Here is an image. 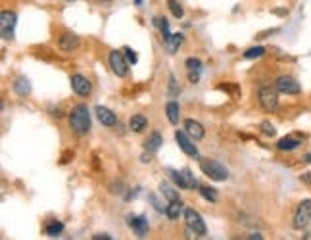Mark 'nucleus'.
I'll return each mask as SVG.
<instances>
[{
	"mask_svg": "<svg viewBox=\"0 0 311 240\" xmlns=\"http://www.w3.org/2000/svg\"><path fill=\"white\" fill-rule=\"evenodd\" d=\"M69 125L73 129L75 135H87L90 129V115H89V108L85 104H77L73 110H71V115H69Z\"/></svg>",
	"mask_w": 311,
	"mask_h": 240,
	"instance_id": "nucleus-1",
	"label": "nucleus"
},
{
	"mask_svg": "<svg viewBox=\"0 0 311 240\" xmlns=\"http://www.w3.org/2000/svg\"><path fill=\"white\" fill-rule=\"evenodd\" d=\"M200 169L213 181H227L229 179V169L217 160H200Z\"/></svg>",
	"mask_w": 311,
	"mask_h": 240,
	"instance_id": "nucleus-2",
	"label": "nucleus"
},
{
	"mask_svg": "<svg viewBox=\"0 0 311 240\" xmlns=\"http://www.w3.org/2000/svg\"><path fill=\"white\" fill-rule=\"evenodd\" d=\"M110 66H112V71L118 77H125L129 73V60L119 50H112L110 52Z\"/></svg>",
	"mask_w": 311,
	"mask_h": 240,
	"instance_id": "nucleus-3",
	"label": "nucleus"
},
{
	"mask_svg": "<svg viewBox=\"0 0 311 240\" xmlns=\"http://www.w3.org/2000/svg\"><path fill=\"white\" fill-rule=\"evenodd\" d=\"M185 221H187V227L190 231H194V235H200V237L206 235V223L202 221L200 213L194 212L192 208H187L185 210Z\"/></svg>",
	"mask_w": 311,
	"mask_h": 240,
	"instance_id": "nucleus-4",
	"label": "nucleus"
},
{
	"mask_svg": "<svg viewBox=\"0 0 311 240\" xmlns=\"http://www.w3.org/2000/svg\"><path fill=\"white\" fill-rule=\"evenodd\" d=\"M15 23H17V15L14 12L4 10L0 14V33H2V39H12L14 37Z\"/></svg>",
	"mask_w": 311,
	"mask_h": 240,
	"instance_id": "nucleus-5",
	"label": "nucleus"
},
{
	"mask_svg": "<svg viewBox=\"0 0 311 240\" xmlns=\"http://www.w3.org/2000/svg\"><path fill=\"white\" fill-rule=\"evenodd\" d=\"M259 104H261V108L267 110V112L277 110V106H279V94H277V90L271 88V86H263L259 90Z\"/></svg>",
	"mask_w": 311,
	"mask_h": 240,
	"instance_id": "nucleus-6",
	"label": "nucleus"
},
{
	"mask_svg": "<svg viewBox=\"0 0 311 240\" xmlns=\"http://www.w3.org/2000/svg\"><path fill=\"white\" fill-rule=\"evenodd\" d=\"M175 141H177L179 148H181V150H183L187 156H190V158H198V148H196V144L192 142V137H190L188 133L177 131V133H175Z\"/></svg>",
	"mask_w": 311,
	"mask_h": 240,
	"instance_id": "nucleus-7",
	"label": "nucleus"
},
{
	"mask_svg": "<svg viewBox=\"0 0 311 240\" xmlns=\"http://www.w3.org/2000/svg\"><path fill=\"white\" fill-rule=\"evenodd\" d=\"M169 175L173 177V181L179 184V188H196L198 183L194 179V175L190 173V169H183V171H169Z\"/></svg>",
	"mask_w": 311,
	"mask_h": 240,
	"instance_id": "nucleus-8",
	"label": "nucleus"
},
{
	"mask_svg": "<svg viewBox=\"0 0 311 240\" xmlns=\"http://www.w3.org/2000/svg\"><path fill=\"white\" fill-rule=\"evenodd\" d=\"M310 219H311V200H304L298 206V212L294 215V227L296 229H304V227L310 223Z\"/></svg>",
	"mask_w": 311,
	"mask_h": 240,
	"instance_id": "nucleus-9",
	"label": "nucleus"
},
{
	"mask_svg": "<svg viewBox=\"0 0 311 240\" xmlns=\"http://www.w3.org/2000/svg\"><path fill=\"white\" fill-rule=\"evenodd\" d=\"M275 86H277L279 92H284V94H298V92H300V83H298L296 79L288 77V75L279 77Z\"/></svg>",
	"mask_w": 311,
	"mask_h": 240,
	"instance_id": "nucleus-10",
	"label": "nucleus"
},
{
	"mask_svg": "<svg viewBox=\"0 0 311 240\" xmlns=\"http://www.w3.org/2000/svg\"><path fill=\"white\" fill-rule=\"evenodd\" d=\"M71 88H73L79 96H89L90 90H92V85H90V81L87 77H83V75H73V77H71Z\"/></svg>",
	"mask_w": 311,
	"mask_h": 240,
	"instance_id": "nucleus-11",
	"label": "nucleus"
},
{
	"mask_svg": "<svg viewBox=\"0 0 311 240\" xmlns=\"http://www.w3.org/2000/svg\"><path fill=\"white\" fill-rule=\"evenodd\" d=\"M96 115H98L100 123L106 125V127H114V125L118 123L116 113L112 112V110H108V108H104V106H96Z\"/></svg>",
	"mask_w": 311,
	"mask_h": 240,
	"instance_id": "nucleus-12",
	"label": "nucleus"
},
{
	"mask_svg": "<svg viewBox=\"0 0 311 240\" xmlns=\"http://www.w3.org/2000/svg\"><path fill=\"white\" fill-rule=\"evenodd\" d=\"M187 70H188V81L190 83H198L200 73H202V62L198 58H188L187 60Z\"/></svg>",
	"mask_w": 311,
	"mask_h": 240,
	"instance_id": "nucleus-13",
	"label": "nucleus"
},
{
	"mask_svg": "<svg viewBox=\"0 0 311 240\" xmlns=\"http://www.w3.org/2000/svg\"><path fill=\"white\" fill-rule=\"evenodd\" d=\"M185 129H187V133L192 137L194 141H200V139H204V135H206L202 123H198V121H194V119H187V121H185Z\"/></svg>",
	"mask_w": 311,
	"mask_h": 240,
	"instance_id": "nucleus-14",
	"label": "nucleus"
},
{
	"mask_svg": "<svg viewBox=\"0 0 311 240\" xmlns=\"http://www.w3.org/2000/svg\"><path fill=\"white\" fill-rule=\"evenodd\" d=\"M129 227L136 233V237H144L148 233V221L144 217H129Z\"/></svg>",
	"mask_w": 311,
	"mask_h": 240,
	"instance_id": "nucleus-15",
	"label": "nucleus"
},
{
	"mask_svg": "<svg viewBox=\"0 0 311 240\" xmlns=\"http://www.w3.org/2000/svg\"><path fill=\"white\" fill-rule=\"evenodd\" d=\"M79 46V39L71 35V33H63L62 35V39H60V48L63 50V52H71Z\"/></svg>",
	"mask_w": 311,
	"mask_h": 240,
	"instance_id": "nucleus-16",
	"label": "nucleus"
},
{
	"mask_svg": "<svg viewBox=\"0 0 311 240\" xmlns=\"http://www.w3.org/2000/svg\"><path fill=\"white\" fill-rule=\"evenodd\" d=\"M183 43H185L183 33H173V35L165 41V48H167V52H169V54H175L179 48H181V44Z\"/></svg>",
	"mask_w": 311,
	"mask_h": 240,
	"instance_id": "nucleus-17",
	"label": "nucleus"
},
{
	"mask_svg": "<svg viewBox=\"0 0 311 240\" xmlns=\"http://www.w3.org/2000/svg\"><path fill=\"white\" fill-rule=\"evenodd\" d=\"M129 127H131V131H134V133H142L144 129L148 127V119H146L144 115L136 113V115H133V117H131V121H129Z\"/></svg>",
	"mask_w": 311,
	"mask_h": 240,
	"instance_id": "nucleus-18",
	"label": "nucleus"
},
{
	"mask_svg": "<svg viewBox=\"0 0 311 240\" xmlns=\"http://www.w3.org/2000/svg\"><path fill=\"white\" fill-rule=\"evenodd\" d=\"M162 144H163L162 135H160V133H152V135H150L148 139L144 141V148H146L148 152H158Z\"/></svg>",
	"mask_w": 311,
	"mask_h": 240,
	"instance_id": "nucleus-19",
	"label": "nucleus"
},
{
	"mask_svg": "<svg viewBox=\"0 0 311 240\" xmlns=\"http://www.w3.org/2000/svg\"><path fill=\"white\" fill-rule=\"evenodd\" d=\"M302 142L298 141V139H292V137H284L281 141L277 142V148L282 150V152H288V150H296L298 146H300Z\"/></svg>",
	"mask_w": 311,
	"mask_h": 240,
	"instance_id": "nucleus-20",
	"label": "nucleus"
},
{
	"mask_svg": "<svg viewBox=\"0 0 311 240\" xmlns=\"http://www.w3.org/2000/svg\"><path fill=\"white\" fill-rule=\"evenodd\" d=\"M14 90L19 94V96H25V94H29L31 92V85L29 81L25 79V77H17L14 81Z\"/></svg>",
	"mask_w": 311,
	"mask_h": 240,
	"instance_id": "nucleus-21",
	"label": "nucleus"
},
{
	"mask_svg": "<svg viewBox=\"0 0 311 240\" xmlns=\"http://www.w3.org/2000/svg\"><path fill=\"white\" fill-rule=\"evenodd\" d=\"M183 213V202L181 200H175V202H169L167 210H165V215L169 219H179V215Z\"/></svg>",
	"mask_w": 311,
	"mask_h": 240,
	"instance_id": "nucleus-22",
	"label": "nucleus"
},
{
	"mask_svg": "<svg viewBox=\"0 0 311 240\" xmlns=\"http://www.w3.org/2000/svg\"><path fill=\"white\" fill-rule=\"evenodd\" d=\"M165 112H167V117H169V121L173 123V125H177L179 123V104L177 102H169L167 104V108H165Z\"/></svg>",
	"mask_w": 311,
	"mask_h": 240,
	"instance_id": "nucleus-23",
	"label": "nucleus"
},
{
	"mask_svg": "<svg viewBox=\"0 0 311 240\" xmlns=\"http://www.w3.org/2000/svg\"><path fill=\"white\" fill-rule=\"evenodd\" d=\"M154 25L160 27V31H162V35H163V41H167V39L171 37V33H169V21H167L165 17H156V19H154Z\"/></svg>",
	"mask_w": 311,
	"mask_h": 240,
	"instance_id": "nucleus-24",
	"label": "nucleus"
},
{
	"mask_svg": "<svg viewBox=\"0 0 311 240\" xmlns=\"http://www.w3.org/2000/svg\"><path fill=\"white\" fill-rule=\"evenodd\" d=\"M160 190H162V194L167 198L169 202H175V200H179V192L175 190V188H173V186H169L167 183L160 184Z\"/></svg>",
	"mask_w": 311,
	"mask_h": 240,
	"instance_id": "nucleus-25",
	"label": "nucleus"
},
{
	"mask_svg": "<svg viewBox=\"0 0 311 240\" xmlns=\"http://www.w3.org/2000/svg\"><path fill=\"white\" fill-rule=\"evenodd\" d=\"M62 231H63V223H60V221H52L50 225L46 227V235L48 237H56Z\"/></svg>",
	"mask_w": 311,
	"mask_h": 240,
	"instance_id": "nucleus-26",
	"label": "nucleus"
},
{
	"mask_svg": "<svg viewBox=\"0 0 311 240\" xmlns=\"http://www.w3.org/2000/svg\"><path fill=\"white\" fill-rule=\"evenodd\" d=\"M263 52H265V48H263V46H255V48H248V50L244 52V58H246V60H253V58L263 56Z\"/></svg>",
	"mask_w": 311,
	"mask_h": 240,
	"instance_id": "nucleus-27",
	"label": "nucleus"
},
{
	"mask_svg": "<svg viewBox=\"0 0 311 240\" xmlns=\"http://www.w3.org/2000/svg\"><path fill=\"white\" fill-rule=\"evenodd\" d=\"M200 194L209 200V202H217V192L215 188H209V186H200Z\"/></svg>",
	"mask_w": 311,
	"mask_h": 240,
	"instance_id": "nucleus-28",
	"label": "nucleus"
},
{
	"mask_svg": "<svg viewBox=\"0 0 311 240\" xmlns=\"http://www.w3.org/2000/svg\"><path fill=\"white\" fill-rule=\"evenodd\" d=\"M167 6H169V10H171V14L175 15V17H183V14H185V12H183V6H181V4H179L177 0H169V2H167Z\"/></svg>",
	"mask_w": 311,
	"mask_h": 240,
	"instance_id": "nucleus-29",
	"label": "nucleus"
},
{
	"mask_svg": "<svg viewBox=\"0 0 311 240\" xmlns=\"http://www.w3.org/2000/svg\"><path fill=\"white\" fill-rule=\"evenodd\" d=\"M123 54H125V58L129 60V64H136V60H138V58H136V54H134V50H131L129 46H125V48H123Z\"/></svg>",
	"mask_w": 311,
	"mask_h": 240,
	"instance_id": "nucleus-30",
	"label": "nucleus"
},
{
	"mask_svg": "<svg viewBox=\"0 0 311 240\" xmlns=\"http://www.w3.org/2000/svg\"><path fill=\"white\" fill-rule=\"evenodd\" d=\"M261 131H263V133H265L267 137H273V135H275V133H277V129L273 127V125H271V123H269V121H263V123H261Z\"/></svg>",
	"mask_w": 311,
	"mask_h": 240,
	"instance_id": "nucleus-31",
	"label": "nucleus"
},
{
	"mask_svg": "<svg viewBox=\"0 0 311 240\" xmlns=\"http://www.w3.org/2000/svg\"><path fill=\"white\" fill-rule=\"evenodd\" d=\"M302 181H304V183H308V184H311V173H306V175L302 177Z\"/></svg>",
	"mask_w": 311,
	"mask_h": 240,
	"instance_id": "nucleus-32",
	"label": "nucleus"
},
{
	"mask_svg": "<svg viewBox=\"0 0 311 240\" xmlns=\"http://www.w3.org/2000/svg\"><path fill=\"white\" fill-rule=\"evenodd\" d=\"M94 240H100V239H104V240H110L112 237H108V235H96V237H92Z\"/></svg>",
	"mask_w": 311,
	"mask_h": 240,
	"instance_id": "nucleus-33",
	"label": "nucleus"
},
{
	"mask_svg": "<svg viewBox=\"0 0 311 240\" xmlns=\"http://www.w3.org/2000/svg\"><path fill=\"white\" fill-rule=\"evenodd\" d=\"M306 160H308V161H310V163H311V152H310V154H308V156H306Z\"/></svg>",
	"mask_w": 311,
	"mask_h": 240,
	"instance_id": "nucleus-34",
	"label": "nucleus"
},
{
	"mask_svg": "<svg viewBox=\"0 0 311 240\" xmlns=\"http://www.w3.org/2000/svg\"><path fill=\"white\" fill-rule=\"evenodd\" d=\"M134 4H138V6H140V4H142V0H134Z\"/></svg>",
	"mask_w": 311,
	"mask_h": 240,
	"instance_id": "nucleus-35",
	"label": "nucleus"
}]
</instances>
